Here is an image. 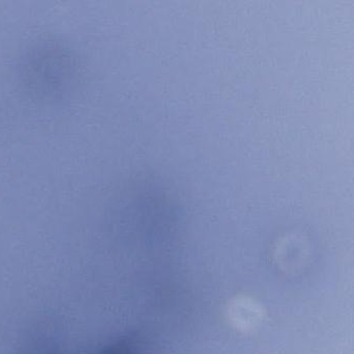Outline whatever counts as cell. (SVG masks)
Listing matches in <instances>:
<instances>
[{"label":"cell","mask_w":354,"mask_h":354,"mask_svg":"<svg viewBox=\"0 0 354 354\" xmlns=\"http://www.w3.org/2000/svg\"><path fill=\"white\" fill-rule=\"evenodd\" d=\"M16 69L22 92L41 104L67 101L82 84V64L77 55L69 45L51 37L28 45Z\"/></svg>","instance_id":"1"}]
</instances>
